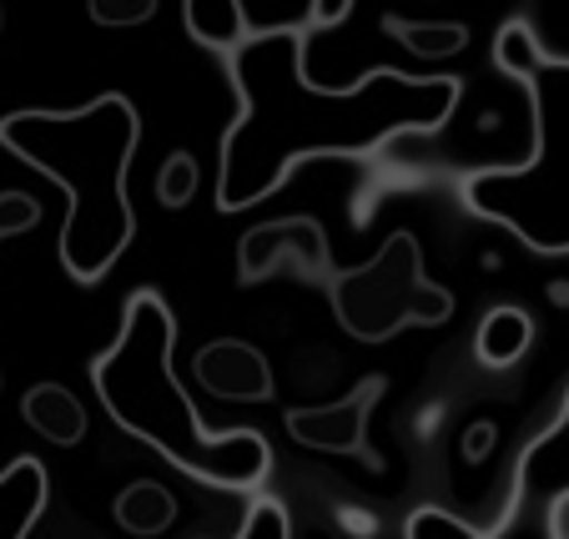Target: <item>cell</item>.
I'll use <instances>...</instances> for the list:
<instances>
[{
    "mask_svg": "<svg viewBox=\"0 0 569 539\" xmlns=\"http://www.w3.org/2000/svg\"><path fill=\"white\" fill-rule=\"evenodd\" d=\"M237 117L217 151V207L248 212L318 157H373L403 131H439L459 111V76L373 71L348 87L308 76V36L292 26L252 31L227 51Z\"/></svg>",
    "mask_w": 569,
    "mask_h": 539,
    "instance_id": "obj_1",
    "label": "cell"
},
{
    "mask_svg": "<svg viewBox=\"0 0 569 539\" xmlns=\"http://www.w3.org/2000/svg\"><path fill=\"white\" fill-rule=\"evenodd\" d=\"M177 313L157 288H137L121 308V333L91 358V389L121 433L157 449L187 479L258 495L272 449L258 429H207L172 368Z\"/></svg>",
    "mask_w": 569,
    "mask_h": 539,
    "instance_id": "obj_2",
    "label": "cell"
},
{
    "mask_svg": "<svg viewBox=\"0 0 569 539\" xmlns=\"http://www.w3.org/2000/svg\"><path fill=\"white\" fill-rule=\"evenodd\" d=\"M0 147L66 192L61 268L71 282L97 288L137 242L131 157L141 147V111L121 91H101L87 107H26L0 117Z\"/></svg>",
    "mask_w": 569,
    "mask_h": 539,
    "instance_id": "obj_3",
    "label": "cell"
},
{
    "mask_svg": "<svg viewBox=\"0 0 569 539\" xmlns=\"http://www.w3.org/2000/svg\"><path fill=\"white\" fill-rule=\"evenodd\" d=\"M535 151L519 167H483L459 182V202L515 232L529 252H569V61L539 56L525 76Z\"/></svg>",
    "mask_w": 569,
    "mask_h": 539,
    "instance_id": "obj_4",
    "label": "cell"
},
{
    "mask_svg": "<svg viewBox=\"0 0 569 539\" xmlns=\"http://www.w3.org/2000/svg\"><path fill=\"white\" fill-rule=\"evenodd\" d=\"M322 288L333 302V318L358 343H388L403 328H439L453 318V292L429 282L413 232H393L358 268H333Z\"/></svg>",
    "mask_w": 569,
    "mask_h": 539,
    "instance_id": "obj_5",
    "label": "cell"
},
{
    "mask_svg": "<svg viewBox=\"0 0 569 539\" xmlns=\"http://www.w3.org/2000/svg\"><path fill=\"white\" fill-rule=\"evenodd\" d=\"M383 393H388V378L383 373H368V378H358L343 399L288 409V413H282V423H288V433L302 443V449L363 453L368 449V419H373V409H378V399H383Z\"/></svg>",
    "mask_w": 569,
    "mask_h": 539,
    "instance_id": "obj_6",
    "label": "cell"
},
{
    "mask_svg": "<svg viewBox=\"0 0 569 539\" xmlns=\"http://www.w3.org/2000/svg\"><path fill=\"white\" fill-rule=\"evenodd\" d=\"M282 258L298 262L312 278H328V272H333V252H328L322 227L312 222V217H278V222H262L237 238V282L252 288V282L268 278Z\"/></svg>",
    "mask_w": 569,
    "mask_h": 539,
    "instance_id": "obj_7",
    "label": "cell"
},
{
    "mask_svg": "<svg viewBox=\"0 0 569 539\" xmlns=\"http://www.w3.org/2000/svg\"><path fill=\"white\" fill-rule=\"evenodd\" d=\"M192 373L212 399L227 403H268L272 399V363L262 358V348L242 343V338H212L192 353Z\"/></svg>",
    "mask_w": 569,
    "mask_h": 539,
    "instance_id": "obj_8",
    "label": "cell"
},
{
    "mask_svg": "<svg viewBox=\"0 0 569 539\" xmlns=\"http://www.w3.org/2000/svg\"><path fill=\"white\" fill-rule=\"evenodd\" d=\"M51 505V475L41 459L21 453L11 469H0V539H26Z\"/></svg>",
    "mask_w": 569,
    "mask_h": 539,
    "instance_id": "obj_9",
    "label": "cell"
},
{
    "mask_svg": "<svg viewBox=\"0 0 569 539\" xmlns=\"http://www.w3.org/2000/svg\"><path fill=\"white\" fill-rule=\"evenodd\" d=\"M559 489H569V393H565V403H559L555 423H549V429L525 449V459H519L515 505L519 499H529V495L549 499V495H559Z\"/></svg>",
    "mask_w": 569,
    "mask_h": 539,
    "instance_id": "obj_10",
    "label": "cell"
},
{
    "mask_svg": "<svg viewBox=\"0 0 569 539\" xmlns=\"http://www.w3.org/2000/svg\"><path fill=\"white\" fill-rule=\"evenodd\" d=\"M21 413L46 443L71 449V443L87 439V403L76 399L66 383H56V378H46V383H31V389H26Z\"/></svg>",
    "mask_w": 569,
    "mask_h": 539,
    "instance_id": "obj_11",
    "label": "cell"
},
{
    "mask_svg": "<svg viewBox=\"0 0 569 539\" xmlns=\"http://www.w3.org/2000/svg\"><path fill=\"white\" fill-rule=\"evenodd\" d=\"M529 343H535V318H529L525 308H515V302H499V308H489V313L479 318L473 358H479L483 368H515L519 358L529 353Z\"/></svg>",
    "mask_w": 569,
    "mask_h": 539,
    "instance_id": "obj_12",
    "label": "cell"
},
{
    "mask_svg": "<svg viewBox=\"0 0 569 539\" xmlns=\"http://www.w3.org/2000/svg\"><path fill=\"white\" fill-rule=\"evenodd\" d=\"M182 21H187V36L207 51L227 56L252 36V21L242 11V0H182Z\"/></svg>",
    "mask_w": 569,
    "mask_h": 539,
    "instance_id": "obj_13",
    "label": "cell"
},
{
    "mask_svg": "<svg viewBox=\"0 0 569 539\" xmlns=\"http://www.w3.org/2000/svg\"><path fill=\"white\" fill-rule=\"evenodd\" d=\"M111 519H117L127 535H167V529L177 525V499L167 485H157V479H137V485H127L117 495V505H111Z\"/></svg>",
    "mask_w": 569,
    "mask_h": 539,
    "instance_id": "obj_14",
    "label": "cell"
},
{
    "mask_svg": "<svg viewBox=\"0 0 569 539\" xmlns=\"http://www.w3.org/2000/svg\"><path fill=\"white\" fill-rule=\"evenodd\" d=\"M383 31L398 36V46H409L423 61H449L469 46V26L459 21H403V16H383Z\"/></svg>",
    "mask_w": 569,
    "mask_h": 539,
    "instance_id": "obj_15",
    "label": "cell"
},
{
    "mask_svg": "<svg viewBox=\"0 0 569 539\" xmlns=\"http://www.w3.org/2000/svg\"><path fill=\"white\" fill-rule=\"evenodd\" d=\"M539 56H545V46H539V36H535V26H529V21H505V26H499L495 66L509 76V81H519V76H525Z\"/></svg>",
    "mask_w": 569,
    "mask_h": 539,
    "instance_id": "obj_16",
    "label": "cell"
},
{
    "mask_svg": "<svg viewBox=\"0 0 569 539\" xmlns=\"http://www.w3.org/2000/svg\"><path fill=\"white\" fill-rule=\"evenodd\" d=\"M157 202L161 207H187L197 197V187H202V167H197V157L192 151H172V157H167V162L157 167Z\"/></svg>",
    "mask_w": 569,
    "mask_h": 539,
    "instance_id": "obj_17",
    "label": "cell"
},
{
    "mask_svg": "<svg viewBox=\"0 0 569 539\" xmlns=\"http://www.w3.org/2000/svg\"><path fill=\"white\" fill-rule=\"evenodd\" d=\"M403 535L409 539H483L489 529L463 525L459 515H449V509H439V505H419L409 515V525H403Z\"/></svg>",
    "mask_w": 569,
    "mask_h": 539,
    "instance_id": "obj_18",
    "label": "cell"
},
{
    "mask_svg": "<svg viewBox=\"0 0 569 539\" xmlns=\"http://www.w3.org/2000/svg\"><path fill=\"white\" fill-rule=\"evenodd\" d=\"M161 0H87L91 26H107V31H131V26H147L157 16Z\"/></svg>",
    "mask_w": 569,
    "mask_h": 539,
    "instance_id": "obj_19",
    "label": "cell"
},
{
    "mask_svg": "<svg viewBox=\"0 0 569 539\" xmlns=\"http://www.w3.org/2000/svg\"><path fill=\"white\" fill-rule=\"evenodd\" d=\"M288 535H292L288 509H282L278 499H268V495L252 499L248 519H242V539H288Z\"/></svg>",
    "mask_w": 569,
    "mask_h": 539,
    "instance_id": "obj_20",
    "label": "cell"
},
{
    "mask_svg": "<svg viewBox=\"0 0 569 539\" xmlns=\"http://www.w3.org/2000/svg\"><path fill=\"white\" fill-rule=\"evenodd\" d=\"M41 222V202L26 192H0V242L6 238H21L31 227Z\"/></svg>",
    "mask_w": 569,
    "mask_h": 539,
    "instance_id": "obj_21",
    "label": "cell"
},
{
    "mask_svg": "<svg viewBox=\"0 0 569 539\" xmlns=\"http://www.w3.org/2000/svg\"><path fill=\"white\" fill-rule=\"evenodd\" d=\"M545 529L555 539H569V489L549 495V509H545Z\"/></svg>",
    "mask_w": 569,
    "mask_h": 539,
    "instance_id": "obj_22",
    "label": "cell"
},
{
    "mask_svg": "<svg viewBox=\"0 0 569 539\" xmlns=\"http://www.w3.org/2000/svg\"><path fill=\"white\" fill-rule=\"evenodd\" d=\"M348 11H353V0H312V6H308V21L312 26H338Z\"/></svg>",
    "mask_w": 569,
    "mask_h": 539,
    "instance_id": "obj_23",
    "label": "cell"
},
{
    "mask_svg": "<svg viewBox=\"0 0 569 539\" xmlns=\"http://www.w3.org/2000/svg\"><path fill=\"white\" fill-rule=\"evenodd\" d=\"M0 31H6V6H0Z\"/></svg>",
    "mask_w": 569,
    "mask_h": 539,
    "instance_id": "obj_24",
    "label": "cell"
},
{
    "mask_svg": "<svg viewBox=\"0 0 569 539\" xmlns=\"http://www.w3.org/2000/svg\"><path fill=\"white\" fill-rule=\"evenodd\" d=\"M0 383H6V373H0Z\"/></svg>",
    "mask_w": 569,
    "mask_h": 539,
    "instance_id": "obj_25",
    "label": "cell"
}]
</instances>
